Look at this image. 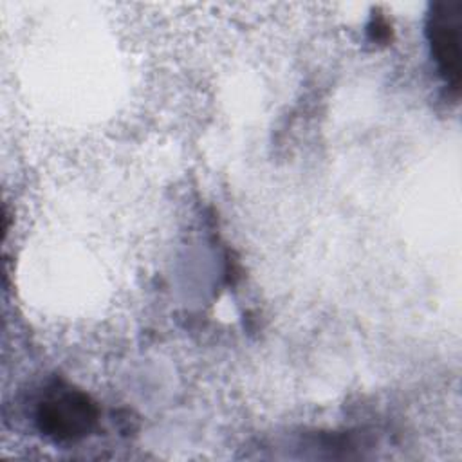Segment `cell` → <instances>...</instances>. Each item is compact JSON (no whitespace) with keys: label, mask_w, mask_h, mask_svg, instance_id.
I'll use <instances>...</instances> for the list:
<instances>
[{"label":"cell","mask_w":462,"mask_h":462,"mask_svg":"<svg viewBox=\"0 0 462 462\" xmlns=\"http://www.w3.org/2000/svg\"><path fill=\"white\" fill-rule=\"evenodd\" d=\"M99 419L94 399L63 383H52L36 406V426L51 440L60 444L78 442L92 433Z\"/></svg>","instance_id":"1"},{"label":"cell","mask_w":462,"mask_h":462,"mask_svg":"<svg viewBox=\"0 0 462 462\" xmlns=\"http://www.w3.org/2000/svg\"><path fill=\"white\" fill-rule=\"evenodd\" d=\"M426 38L440 78L458 96L462 78V0H437L430 5Z\"/></svg>","instance_id":"2"},{"label":"cell","mask_w":462,"mask_h":462,"mask_svg":"<svg viewBox=\"0 0 462 462\" xmlns=\"http://www.w3.org/2000/svg\"><path fill=\"white\" fill-rule=\"evenodd\" d=\"M368 34L374 42L386 43L392 38V27L383 16H374L372 22L368 23Z\"/></svg>","instance_id":"3"}]
</instances>
